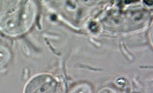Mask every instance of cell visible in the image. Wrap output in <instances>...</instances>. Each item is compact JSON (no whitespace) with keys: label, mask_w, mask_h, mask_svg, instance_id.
Instances as JSON below:
<instances>
[{"label":"cell","mask_w":153,"mask_h":93,"mask_svg":"<svg viewBox=\"0 0 153 93\" xmlns=\"http://www.w3.org/2000/svg\"><path fill=\"white\" fill-rule=\"evenodd\" d=\"M25 93H57V82L50 75H37L27 83Z\"/></svg>","instance_id":"obj_1"},{"label":"cell","mask_w":153,"mask_h":93,"mask_svg":"<svg viewBox=\"0 0 153 93\" xmlns=\"http://www.w3.org/2000/svg\"><path fill=\"white\" fill-rule=\"evenodd\" d=\"M70 93H91V87L87 83H81L72 89Z\"/></svg>","instance_id":"obj_2"},{"label":"cell","mask_w":153,"mask_h":93,"mask_svg":"<svg viewBox=\"0 0 153 93\" xmlns=\"http://www.w3.org/2000/svg\"><path fill=\"white\" fill-rule=\"evenodd\" d=\"M9 52L6 48L0 46V66L5 64L9 59Z\"/></svg>","instance_id":"obj_3"},{"label":"cell","mask_w":153,"mask_h":93,"mask_svg":"<svg viewBox=\"0 0 153 93\" xmlns=\"http://www.w3.org/2000/svg\"><path fill=\"white\" fill-rule=\"evenodd\" d=\"M99 93H115V92L110 89H102V90H101Z\"/></svg>","instance_id":"obj_4"}]
</instances>
